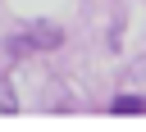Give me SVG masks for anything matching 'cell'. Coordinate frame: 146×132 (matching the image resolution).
Segmentation results:
<instances>
[{"label": "cell", "instance_id": "1", "mask_svg": "<svg viewBox=\"0 0 146 132\" xmlns=\"http://www.w3.org/2000/svg\"><path fill=\"white\" fill-rule=\"evenodd\" d=\"M27 41H32V46H41V50H55V46L64 41V32H59L55 23H41V27H32V32H27Z\"/></svg>", "mask_w": 146, "mask_h": 132}, {"label": "cell", "instance_id": "2", "mask_svg": "<svg viewBox=\"0 0 146 132\" xmlns=\"http://www.w3.org/2000/svg\"><path fill=\"white\" fill-rule=\"evenodd\" d=\"M110 109H114V114H141V109H146V100H141V96H119Z\"/></svg>", "mask_w": 146, "mask_h": 132}, {"label": "cell", "instance_id": "3", "mask_svg": "<svg viewBox=\"0 0 146 132\" xmlns=\"http://www.w3.org/2000/svg\"><path fill=\"white\" fill-rule=\"evenodd\" d=\"M0 114H18V100H14V86L0 82Z\"/></svg>", "mask_w": 146, "mask_h": 132}]
</instances>
